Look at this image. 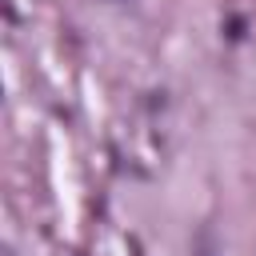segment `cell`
<instances>
[{"mask_svg":"<svg viewBox=\"0 0 256 256\" xmlns=\"http://www.w3.org/2000/svg\"><path fill=\"white\" fill-rule=\"evenodd\" d=\"M188 256H224V244H220V232L216 224H200L192 244H188Z\"/></svg>","mask_w":256,"mask_h":256,"instance_id":"6da1fadb","label":"cell"}]
</instances>
